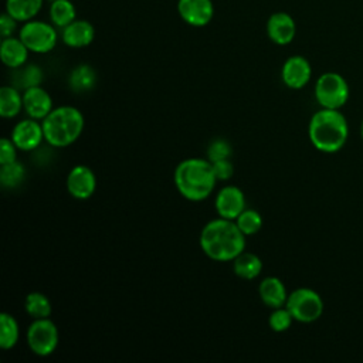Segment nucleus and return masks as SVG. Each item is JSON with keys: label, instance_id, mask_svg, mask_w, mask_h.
I'll list each match as a JSON object with an SVG mask.
<instances>
[{"label": "nucleus", "instance_id": "1", "mask_svg": "<svg viewBox=\"0 0 363 363\" xmlns=\"http://www.w3.org/2000/svg\"><path fill=\"white\" fill-rule=\"evenodd\" d=\"M201 251L213 261H233L245 251V235L234 220L223 217L208 221L199 237Z\"/></svg>", "mask_w": 363, "mask_h": 363}, {"label": "nucleus", "instance_id": "2", "mask_svg": "<svg viewBox=\"0 0 363 363\" xmlns=\"http://www.w3.org/2000/svg\"><path fill=\"white\" fill-rule=\"evenodd\" d=\"M173 179L177 191L190 201L207 199L217 182L211 162L201 157H190L180 162L174 169Z\"/></svg>", "mask_w": 363, "mask_h": 363}, {"label": "nucleus", "instance_id": "3", "mask_svg": "<svg viewBox=\"0 0 363 363\" xmlns=\"http://www.w3.org/2000/svg\"><path fill=\"white\" fill-rule=\"evenodd\" d=\"M308 132L312 145L318 150L333 153L346 143L349 128L339 109L322 108L311 118Z\"/></svg>", "mask_w": 363, "mask_h": 363}, {"label": "nucleus", "instance_id": "4", "mask_svg": "<svg viewBox=\"0 0 363 363\" xmlns=\"http://www.w3.org/2000/svg\"><path fill=\"white\" fill-rule=\"evenodd\" d=\"M84 125L85 121L78 108L68 105L54 108L43 119L44 140L52 147H67L81 136Z\"/></svg>", "mask_w": 363, "mask_h": 363}, {"label": "nucleus", "instance_id": "5", "mask_svg": "<svg viewBox=\"0 0 363 363\" xmlns=\"http://www.w3.org/2000/svg\"><path fill=\"white\" fill-rule=\"evenodd\" d=\"M18 37L27 45V48L35 54L50 52L57 45L58 40L57 27L52 23L34 18L23 24L18 31Z\"/></svg>", "mask_w": 363, "mask_h": 363}, {"label": "nucleus", "instance_id": "6", "mask_svg": "<svg viewBox=\"0 0 363 363\" xmlns=\"http://www.w3.org/2000/svg\"><path fill=\"white\" fill-rule=\"evenodd\" d=\"M286 309L295 320L311 323L320 318L323 312V301L318 292L309 288H298L288 295Z\"/></svg>", "mask_w": 363, "mask_h": 363}, {"label": "nucleus", "instance_id": "7", "mask_svg": "<svg viewBox=\"0 0 363 363\" xmlns=\"http://www.w3.org/2000/svg\"><path fill=\"white\" fill-rule=\"evenodd\" d=\"M315 96L322 108L339 109L349 98L347 82L340 74L325 72L315 84Z\"/></svg>", "mask_w": 363, "mask_h": 363}, {"label": "nucleus", "instance_id": "8", "mask_svg": "<svg viewBox=\"0 0 363 363\" xmlns=\"http://www.w3.org/2000/svg\"><path fill=\"white\" fill-rule=\"evenodd\" d=\"M58 328L48 318L34 319L27 329V345L37 356L45 357L52 354L58 346Z\"/></svg>", "mask_w": 363, "mask_h": 363}, {"label": "nucleus", "instance_id": "9", "mask_svg": "<svg viewBox=\"0 0 363 363\" xmlns=\"http://www.w3.org/2000/svg\"><path fill=\"white\" fill-rule=\"evenodd\" d=\"M11 140L17 146L18 150L31 152L37 149L44 140L43 123H38L37 119L27 118L16 123L11 130Z\"/></svg>", "mask_w": 363, "mask_h": 363}, {"label": "nucleus", "instance_id": "10", "mask_svg": "<svg viewBox=\"0 0 363 363\" xmlns=\"http://www.w3.org/2000/svg\"><path fill=\"white\" fill-rule=\"evenodd\" d=\"M214 207L218 217L235 220L245 210V196L237 186H225L217 193Z\"/></svg>", "mask_w": 363, "mask_h": 363}, {"label": "nucleus", "instance_id": "11", "mask_svg": "<svg viewBox=\"0 0 363 363\" xmlns=\"http://www.w3.org/2000/svg\"><path fill=\"white\" fill-rule=\"evenodd\" d=\"M177 13L189 26L204 27L214 16V6L211 0H179Z\"/></svg>", "mask_w": 363, "mask_h": 363}, {"label": "nucleus", "instance_id": "12", "mask_svg": "<svg viewBox=\"0 0 363 363\" xmlns=\"http://www.w3.org/2000/svg\"><path fill=\"white\" fill-rule=\"evenodd\" d=\"M67 189L74 199L86 200L96 189V177L88 166L77 164L67 176Z\"/></svg>", "mask_w": 363, "mask_h": 363}, {"label": "nucleus", "instance_id": "13", "mask_svg": "<svg viewBox=\"0 0 363 363\" xmlns=\"http://www.w3.org/2000/svg\"><path fill=\"white\" fill-rule=\"evenodd\" d=\"M311 75H312L311 64L302 55L289 57L284 62L282 71H281V77H282L284 84L288 88H292V89L303 88L309 82Z\"/></svg>", "mask_w": 363, "mask_h": 363}, {"label": "nucleus", "instance_id": "14", "mask_svg": "<svg viewBox=\"0 0 363 363\" xmlns=\"http://www.w3.org/2000/svg\"><path fill=\"white\" fill-rule=\"evenodd\" d=\"M295 34L296 24L291 14L285 11H278L268 17L267 35L272 43L278 45H286L295 38Z\"/></svg>", "mask_w": 363, "mask_h": 363}, {"label": "nucleus", "instance_id": "15", "mask_svg": "<svg viewBox=\"0 0 363 363\" xmlns=\"http://www.w3.org/2000/svg\"><path fill=\"white\" fill-rule=\"evenodd\" d=\"M23 109L27 113V116L40 121V119H44L54 109L52 99L50 94L40 85L31 86L24 89Z\"/></svg>", "mask_w": 363, "mask_h": 363}, {"label": "nucleus", "instance_id": "16", "mask_svg": "<svg viewBox=\"0 0 363 363\" xmlns=\"http://www.w3.org/2000/svg\"><path fill=\"white\" fill-rule=\"evenodd\" d=\"M62 43L71 48H82L89 45L95 37L94 26L82 18H75L72 23L61 28Z\"/></svg>", "mask_w": 363, "mask_h": 363}, {"label": "nucleus", "instance_id": "17", "mask_svg": "<svg viewBox=\"0 0 363 363\" xmlns=\"http://www.w3.org/2000/svg\"><path fill=\"white\" fill-rule=\"evenodd\" d=\"M30 50L20 37H6L0 44V58L9 68H20L27 62Z\"/></svg>", "mask_w": 363, "mask_h": 363}, {"label": "nucleus", "instance_id": "18", "mask_svg": "<svg viewBox=\"0 0 363 363\" xmlns=\"http://www.w3.org/2000/svg\"><path fill=\"white\" fill-rule=\"evenodd\" d=\"M258 294L264 305L271 309L285 306L288 294L284 282L277 277H267L261 281L258 286Z\"/></svg>", "mask_w": 363, "mask_h": 363}, {"label": "nucleus", "instance_id": "19", "mask_svg": "<svg viewBox=\"0 0 363 363\" xmlns=\"http://www.w3.org/2000/svg\"><path fill=\"white\" fill-rule=\"evenodd\" d=\"M233 271L241 279H255L262 271V261L258 255L242 251L235 259H233Z\"/></svg>", "mask_w": 363, "mask_h": 363}, {"label": "nucleus", "instance_id": "20", "mask_svg": "<svg viewBox=\"0 0 363 363\" xmlns=\"http://www.w3.org/2000/svg\"><path fill=\"white\" fill-rule=\"evenodd\" d=\"M96 84L95 69L88 64L77 65L68 78V85L75 94H84L94 89Z\"/></svg>", "mask_w": 363, "mask_h": 363}, {"label": "nucleus", "instance_id": "21", "mask_svg": "<svg viewBox=\"0 0 363 363\" xmlns=\"http://www.w3.org/2000/svg\"><path fill=\"white\" fill-rule=\"evenodd\" d=\"M23 109V95L16 86L4 85L0 89V116L4 119L16 118Z\"/></svg>", "mask_w": 363, "mask_h": 363}, {"label": "nucleus", "instance_id": "22", "mask_svg": "<svg viewBox=\"0 0 363 363\" xmlns=\"http://www.w3.org/2000/svg\"><path fill=\"white\" fill-rule=\"evenodd\" d=\"M44 0H6V11L18 23L33 20L41 10Z\"/></svg>", "mask_w": 363, "mask_h": 363}, {"label": "nucleus", "instance_id": "23", "mask_svg": "<svg viewBox=\"0 0 363 363\" xmlns=\"http://www.w3.org/2000/svg\"><path fill=\"white\" fill-rule=\"evenodd\" d=\"M77 18V10L71 0H52L50 4V20L57 28H64Z\"/></svg>", "mask_w": 363, "mask_h": 363}, {"label": "nucleus", "instance_id": "24", "mask_svg": "<svg viewBox=\"0 0 363 363\" xmlns=\"http://www.w3.org/2000/svg\"><path fill=\"white\" fill-rule=\"evenodd\" d=\"M20 339V328L16 318L3 312L0 315V347L4 350L13 349Z\"/></svg>", "mask_w": 363, "mask_h": 363}, {"label": "nucleus", "instance_id": "25", "mask_svg": "<svg viewBox=\"0 0 363 363\" xmlns=\"http://www.w3.org/2000/svg\"><path fill=\"white\" fill-rule=\"evenodd\" d=\"M24 308L26 312L33 318V319H44L50 318L51 315V302L50 299L41 294V292H31L26 296L24 301Z\"/></svg>", "mask_w": 363, "mask_h": 363}, {"label": "nucleus", "instance_id": "26", "mask_svg": "<svg viewBox=\"0 0 363 363\" xmlns=\"http://www.w3.org/2000/svg\"><path fill=\"white\" fill-rule=\"evenodd\" d=\"M26 179V169L24 166L14 160L10 163H4L0 167V184L6 189H16Z\"/></svg>", "mask_w": 363, "mask_h": 363}, {"label": "nucleus", "instance_id": "27", "mask_svg": "<svg viewBox=\"0 0 363 363\" xmlns=\"http://www.w3.org/2000/svg\"><path fill=\"white\" fill-rule=\"evenodd\" d=\"M241 230V233L247 235H254L257 234L261 227H262V217L257 210L252 208H245L235 220H234Z\"/></svg>", "mask_w": 363, "mask_h": 363}, {"label": "nucleus", "instance_id": "28", "mask_svg": "<svg viewBox=\"0 0 363 363\" xmlns=\"http://www.w3.org/2000/svg\"><path fill=\"white\" fill-rule=\"evenodd\" d=\"M294 316L291 315V312L286 309V306H281V308H275L272 311V313L268 318V325L274 332H285L291 328L292 322H294Z\"/></svg>", "mask_w": 363, "mask_h": 363}, {"label": "nucleus", "instance_id": "29", "mask_svg": "<svg viewBox=\"0 0 363 363\" xmlns=\"http://www.w3.org/2000/svg\"><path fill=\"white\" fill-rule=\"evenodd\" d=\"M20 72H18V86L27 89V88H31V86H38L43 81V71L38 65H34V64H30L27 67H20L18 68Z\"/></svg>", "mask_w": 363, "mask_h": 363}, {"label": "nucleus", "instance_id": "30", "mask_svg": "<svg viewBox=\"0 0 363 363\" xmlns=\"http://www.w3.org/2000/svg\"><path fill=\"white\" fill-rule=\"evenodd\" d=\"M231 145L225 140V139H214L211 140V143L208 145L207 149V159L210 162H216V160H221V159H230L231 156Z\"/></svg>", "mask_w": 363, "mask_h": 363}, {"label": "nucleus", "instance_id": "31", "mask_svg": "<svg viewBox=\"0 0 363 363\" xmlns=\"http://www.w3.org/2000/svg\"><path fill=\"white\" fill-rule=\"evenodd\" d=\"M17 146L11 140V138H3L0 140V164L10 163L17 160Z\"/></svg>", "mask_w": 363, "mask_h": 363}, {"label": "nucleus", "instance_id": "32", "mask_svg": "<svg viewBox=\"0 0 363 363\" xmlns=\"http://www.w3.org/2000/svg\"><path fill=\"white\" fill-rule=\"evenodd\" d=\"M211 164H213V170H214V174H216L217 180L231 179V176L234 173V166L230 162V159L216 160V162H211Z\"/></svg>", "mask_w": 363, "mask_h": 363}, {"label": "nucleus", "instance_id": "33", "mask_svg": "<svg viewBox=\"0 0 363 363\" xmlns=\"http://www.w3.org/2000/svg\"><path fill=\"white\" fill-rule=\"evenodd\" d=\"M17 20L14 17H11L7 11H4L1 16H0V34L3 38L6 37H11L13 33L16 31L17 28Z\"/></svg>", "mask_w": 363, "mask_h": 363}, {"label": "nucleus", "instance_id": "34", "mask_svg": "<svg viewBox=\"0 0 363 363\" xmlns=\"http://www.w3.org/2000/svg\"><path fill=\"white\" fill-rule=\"evenodd\" d=\"M362 138H363V122H362Z\"/></svg>", "mask_w": 363, "mask_h": 363}, {"label": "nucleus", "instance_id": "35", "mask_svg": "<svg viewBox=\"0 0 363 363\" xmlns=\"http://www.w3.org/2000/svg\"><path fill=\"white\" fill-rule=\"evenodd\" d=\"M50 1H52V0H50Z\"/></svg>", "mask_w": 363, "mask_h": 363}]
</instances>
